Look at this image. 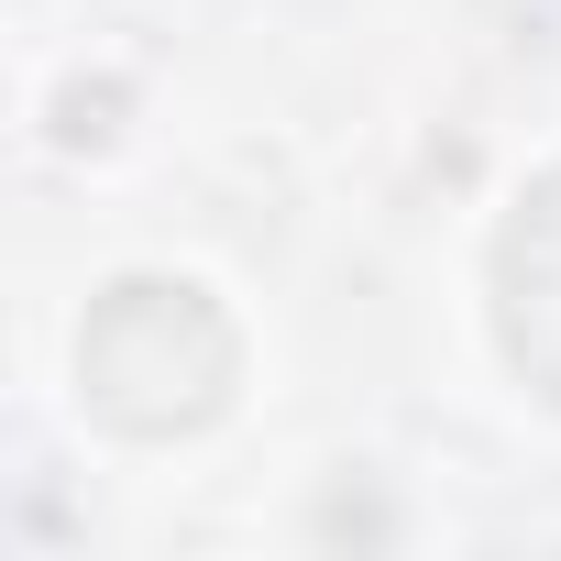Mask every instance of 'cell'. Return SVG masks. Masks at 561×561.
<instances>
[{"instance_id":"cell-1","label":"cell","mask_w":561,"mask_h":561,"mask_svg":"<svg viewBox=\"0 0 561 561\" xmlns=\"http://www.w3.org/2000/svg\"><path fill=\"white\" fill-rule=\"evenodd\" d=\"M242 386V331L198 275H111L78 320V408L111 440H198Z\"/></svg>"},{"instance_id":"cell-2","label":"cell","mask_w":561,"mask_h":561,"mask_svg":"<svg viewBox=\"0 0 561 561\" xmlns=\"http://www.w3.org/2000/svg\"><path fill=\"white\" fill-rule=\"evenodd\" d=\"M484 309H495V353L506 375L561 408V165H539L506 220H495V253H484Z\"/></svg>"}]
</instances>
